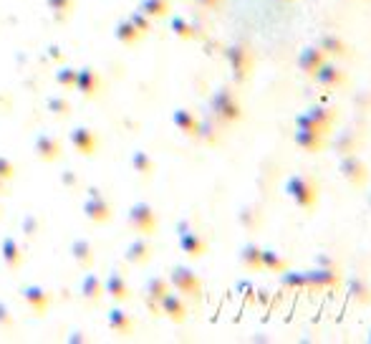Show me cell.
<instances>
[{
    "label": "cell",
    "instance_id": "cell-1",
    "mask_svg": "<svg viewBox=\"0 0 371 344\" xmlns=\"http://www.w3.org/2000/svg\"><path fill=\"white\" fill-rule=\"evenodd\" d=\"M285 195H288L298 208L303 211H311L316 203H318V185L309 175H290L285 180Z\"/></svg>",
    "mask_w": 371,
    "mask_h": 344
},
{
    "label": "cell",
    "instance_id": "cell-2",
    "mask_svg": "<svg viewBox=\"0 0 371 344\" xmlns=\"http://www.w3.org/2000/svg\"><path fill=\"white\" fill-rule=\"evenodd\" d=\"M336 121V112L331 107H323V104H313V107L303 109L301 114L296 117V127H309L316 132L328 134L334 129Z\"/></svg>",
    "mask_w": 371,
    "mask_h": 344
},
{
    "label": "cell",
    "instance_id": "cell-3",
    "mask_svg": "<svg viewBox=\"0 0 371 344\" xmlns=\"http://www.w3.org/2000/svg\"><path fill=\"white\" fill-rule=\"evenodd\" d=\"M227 64H230V69H233V79L238 84L248 81V77H250L252 71V64H255V56H252V48L248 44H243V41H238V44L227 46Z\"/></svg>",
    "mask_w": 371,
    "mask_h": 344
},
{
    "label": "cell",
    "instance_id": "cell-4",
    "mask_svg": "<svg viewBox=\"0 0 371 344\" xmlns=\"http://www.w3.org/2000/svg\"><path fill=\"white\" fill-rule=\"evenodd\" d=\"M339 172H341V178L346 180L351 187H364L366 183H369V165L359 157V152L341 154Z\"/></svg>",
    "mask_w": 371,
    "mask_h": 344
},
{
    "label": "cell",
    "instance_id": "cell-5",
    "mask_svg": "<svg viewBox=\"0 0 371 344\" xmlns=\"http://www.w3.org/2000/svg\"><path fill=\"white\" fill-rule=\"evenodd\" d=\"M210 107H213L215 117L222 121H238L243 117V107H240L238 96L227 89V86L215 91L213 99H210Z\"/></svg>",
    "mask_w": 371,
    "mask_h": 344
},
{
    "label": "cell",
    "instance_id": "cell-6",
    "mask_svg": "<svg viewBox=\"0 0 371 344\" xmlns=\"http://www.w3.org/2000/svg\"><path fill=\"white\" fill-rule=\"evenodd\" d=\"M341 284L339 266H313L306 268V289L321 291V289H336Z\"/></svg>",
    "mask_w": 371,
    "mask_h": 344
},
{
    "label": "cell",
    "instance_id": "cell-7",
    "mask_svg": "<svg viewBox=\"0 0 371 344\" xmlns=\"http://www.w3.org/2000/svg\"><path fill=\"white\" fill-rule=\"evenodd\" d=\"M313 79L318 86H323V89H341V86L346 84V71L341 69L334 58H326L321 64V69L313 74Z\"/></svg>",
    "mask_w": 371,
    "mask_h": 344
},
{
    "label": "cell",
    "instance_id": "cell-8",
    "mask_svg": "<svg viewBox=\"0 0 371 344\" xmlns=\"http://www.w3.org/2000/svg\"><path fill=\"white\" fill-rule=\"evenodd\" d=\"M293 142H296V147L303 150V152L318 154V152H323V147H326V134L316 132V129H309V127H296Z\"/></svg>",
    "mask_w": 371,
    "mask_h": 344
},
{
    "label": "cell",
    "instance_id": "cell-9",
    "mask_svg": "<svg viewBox=\"0 0 371 344\" xmlns=\"http://www.w3.org/2000/svg\"><path fill=\"white\" fill-rule=\"evenodd\" d=\"M326 61V53L318 48V46H306L301 53H298V69H301L303 77L313 79V74L321 69V64Z\"/></svg>",
    "mask_w": 371,
    "mask_h": 344
},
{
    "label": "cell",
    "instance_id": "cell-10",
    "mask_svg": "<svg viewBox=\"0 0 371 344\" xmlns=\"http://www.w3.org/2000/svg\"><path fill=\"white\" fill-rule=\"evenodd\" d=\"M316 46L326 53V58H334V61L349 56V44L341 36H336V33H323L321 39L316 41Z\"/></svg>",
    "mask_w": 371,
    "mask_h": 344
},
{
    "label": "cell",
    "instance_id": "cell-11",
    "mask_svg": "<svg viewBox=\"0 0 371 344\" xmlns=\"http://www.w3.org/2000/svg\"><path fill=\"white\" fill-rule=\"evenodd\" d=\"M172 281H175V286L180 289L182 293H187L189 299H200L202 293V284L200 279H197L189 268H175V276H172Z\"/></svg>",
    "mask_w": 371,
    "mask_h": 344
},
{
    "label": "cell",
    "instance_id": "cell-12",
    "mask_svg": "<svg viewBox=\"0 0 371 344\" xmlns=\"http://www.w3.org/2000/svg\"><path fill=\"white\" fill-rule=\"evenodd\" d=\"M240 266L250 271V274L263 271V249H260L258 243H245L240 249Z\"/></svg>",
    "mask_w": 371,
    "mask_h": 344
},
{
    "label": "cell",
    "instance_id": "cell-13",
    "mask_svg": "<svg viewBox=\"0 0 371 344\" xmlns=\"http://www.w3.org/2000/svg\"><path fill=\"white\" fill-rule=\"evenodd\" d=\"M346 289H349V296H351L356 304H361V306L371 304V286L364 279H349Z\"/></svg>",
    "mask_w": 371,
    "mask_h": 344
},
{
    "label": "cell",
    "instance_id": "cell-14",
    "mask_svg": "<svg viewBox=\"0 0 371 344\" xmlns=\"http://www.w3.org/2000/svg\"><path fill=\"white\" fill-rule=\"evenodd\" d=\"M285 268H288V261H285L283 256L273 249H263V271H268V274H283Z\"/></svg>",
    "mask_w": 371,
    "mask_h": 344
},
{
    "label": "cell",
    "instance_id": "cell-15",
    "mask_svg": "<svg viewBox=\"0 0 371 344\" xmlns=\"http://www.w3.org/2000/svg\"><path fill=\"white\" fill-rule=\"evenodd\" d=\"M281 276V286L283 289H290V291H303L306 289V271H290V268H285Z\"/></svg>",
    "mask_w": 371,
    "mask_h": 344
},
{
    "label": "cell",
    "instance_id": "cell-16",
    "mask_svg": "<svg viewBox=\"0 0 371 344\" xmlns=\"http://www.w3.org/2000/svg\"><path fill=\"white\" fill-rule=\"evenodd\" d=\"M182 249L187 256H195V258H200L205 251H208V243L202 241L197 233H184L182 236Z\"/></svg>",
    "mask_w": 371,
    "mask_h": 344
},
{
    "label": "cell",
    "instance_id": "cell-17",
    "mask_svg": "<svg viewBox=\"0 0 371 344\" xmlns=\"http://www.w3.org/2000/svg\"><path fill=\"white\" fill-rule=\"evenodd\" d=\"M162 306H164V314H170V319H175V322H182L184 319V304L177 296H172V293H164Z\"/></svg>",
    "mask_w": 371,
    "mask_h": 344
},
{
    "label": "cell",
    "instance_id": "cell-18",
    "mask_svg": "<svg viewBox=\"0 0 371 344\" xmlns=\"http://www.w3.org/2000/svg\"><path fill=\"white\" fill-rule=\"evenodd\" d=\"M175 121H177V127L182 129V132L200 134V124H197L195 114H192V112H187V109H180V112L175 114Z\"/></svg>",
    "mask_w": 371,
    "mask_h": 344
},
{
    "label": "cell",
    "instance_id": "cell-19",
    "mask_svg": "<svg viewBox=\"0 0 371 344\" xmlns=\"http://www.w3.org/2000/svg\"><path fill=\"white\" fill-rule=\"evenodd\" d=\"M359 150V140L351 134V129H344L336 140V152L339 154H349V152H356Z\"/></svg>",
    "mask_w": 371,
    "mask_h": 344
},
{
    "label": "cell",
    "instance_id": "cell-20",
    "mask_svg": "<svg viewBox=\"0 0 371 344\" xmlns=\"http://www.w3.org/2000/svg\"><path fill=\"white\" fill-rule=\"evenodd\" d=\"M172 28H175V31L180 33L182 39H189V36H192V28H189L182 18H175V20H172Z\"/></svg>",
    "mask_w": 371,
    "mask_h": 344
},
{
    "label": "cell",
    "instance_id": "cell-21",
    "mask_svg": "<svg viewBox=\"0 0 371 344\" xmlns=\"http://www.w3.org/2000/svg\"><path fill=\"white\" fill-rule=\"evenodd\" d=\"M197 3H200L202 8H217L222 3V0H197Z\"/></svg>",
    "mask_w": 371,
    "mask_h": 344
},
{
    "label": "cell",
    "instance_id": "cell-22",
    "mask_svg": "<svg viewBox=\"0 0 371 344\" xmlns=\"http://www.w3.org/2000/svg\"><path fill=\"white\" fill-rule=\"evenodd\" d=\"M283 3H293V0H283Z\"/></svg>",
    "mask_w": 371,
    "mask_h": 344
},
{
    "label": "cell",
    "instance_id": "cell-23",
    "mask_svg": "<svg viewBox=\"0 0 371 344\" xmlns=\"http://www.w3.org/2000/svg\"><path fill=\"white\" fill-rule=\"evenodd\" d=\"M369 342H371V331H369Z\"/></svg>",
    "mask_w": 371,
    "mask_h": 344
},
{
    "label": "cell",
    "instance_id": "cell-24",
    "mask_svg": "<svg viewBox=\"0 0 371 344\" xmlns=\"http://www.w3.org/2000/svg\"><path fill=\"white\" fill-rule=\"evenodd\" d=\"M369 203H371V195H369Z\"/></svg>",
    "mask_w": 371,
    "mask_h": 344
},
{
    "label": "cell",
    "instance_id": "cell-25",
    "mask_svg": "<svg viewBox=\"0 0 371 344\" xmlns=\"http://www.w3.org/2000/svg\"><path fill=\"white\" fill-rule=\"evenodd\" d=\"M366 3H371V0H366Z\"/></svg>",
    "mask_w": 371,
    "mask_h": 344
}]
</instances>
